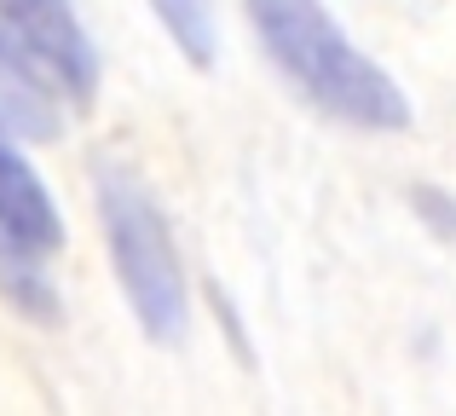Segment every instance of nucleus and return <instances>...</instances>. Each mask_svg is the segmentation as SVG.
I'll use <instances>...</instances> for the list:
<instances>
[{
	"label": "nucleus",
	"instance_id": "nucleus-5",
	"mask_svg": "<svg viewBox=\"0 0 456 416\" xmlns=\"http://www.w3.org/2000/svg\"><path fill=\"white\" fill-rule=\"evenodd\" d=\"M0 127H6L12 139H35V145L64 134V99H58V93L35 76L29 58L12 46L6 23H0Z\"/></svg>",
	"mask_w": 456,
	"mask_h": 416
},
{
	"label": "nucleus",
	"instance_id": "nucleus-1",
	"mask_svg": "<svg viewBox=\"0 0 456 416\" xmlns=\"http://www.w3.org/2000/svg\"><path fill=\"white\" fill-rule=\"evenodd\" d=\"M248 29L260 53L278 64V76L323 110L330 122L364 127V134H404L411 99L404 87L341 29L323 0H243Z\"/></svg>",
	"mask_w": 456,
	"mask_h": 416
},
{
	"label": "nucleus",
	"instance_id": "nucleus-2",
	"mask_svg": "<svg viewBox=\"0 0 456 416\" xmlns=\"http://www.w3.org/2000/svg\"><path fill=\"white\" fill-rule=\"evenodd\" d=\"M93 185H99V225H104V249H110L116 283H122L139 330L167 347L191 324V283H185V260H179L174 225H167L162 203L151 197V185L134 180L127 168L99 162Z\"/></svg>",
	"mask_w": 456,
	"mask_h": 416
},
{
	"label": "nucleus",
	"instance_id": "nucleus-7",
	"mask_svg": "<svg viewBox=\"0 0 456 416\" xmlns=\"http://www.w3.org/2000/svg\"><path fill=\"white\" fill-rule=\"evenodd\" d=\"M416 214H422L439 237H456V203H451V197H439L434 185H422V192H416Z\"/></svg>",
	"mask_w": 456,
	"mask_h": 416
},
{
	"label": "nucleus",
	"instance_id": "nucleus-3",
	"mask_svg": "<svg viewBox=\"0 0 456 416\" xmlns=\"http://www.w3.org/2000/svg\"><path fill=\"white\" fill-rule=\"evenodd\" d=\"M58 249H64V214L18 139L0 127V295L41 324L58 318V295L46 283V255Z\"/></svg>",
	"mask_w": 456,
	"mask_h": 416
},
{
	"label": "nucleus",
	"instance_id": "nucleus-4",
	"mask_svg": "<svg viewBox=\"0 0 456 416\" xmlns=\"http://www.w3.org/2000/svg\"><path fill=\"white\" fill-rule=\"evenodd\" d=\"M0 23H6L12 46L35 64V76L69 104H93L99 93V46H93L87 23L76 18L69 0H0Z\"/></svg>",
	"mask_w": 456,
	"mask_h": 416
},
{
	"label": "nucleus",
	"instance_id": "nucleus-6",
	"mask_svg": "<svg viewBox=\"0 0 456 416\" xmlns=\"http://www.w3.org/2000/svg\"><path fill=\"white\" fill-rule=\"evenodd\" d=\"M151 12L191 69H214V58H220V12H214V0H151Z\"/></svg>",
	"mask_w": 456,
	"mask_h": 416
}]
</instances>
